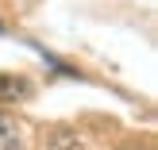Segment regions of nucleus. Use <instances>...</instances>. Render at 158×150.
Segmentation results:
<instances>
[{
    "label": "nucleus",
    "instance_id": "f03ea898",
    "mask_svg": "<svg viewBox=\"0 0 158 150\" xmlns=\"http://www.w3.org/2000/svg\"><path fill=\"white\" fill-rule=\"evenodd\" d=\"M0 150H23V127L8 112H0Z\"/></svg>",
    "mask_w": 158,
    "mask_h": 150
},
{
    "label": "nucleus",
    "instance_id": "20e7f679",
    "mask_svg": "<svg viewBox=\"0 0 158 150\" xmlns=\"http://www.w3.org/2000/svg\"><path fill=\"white\" fill-rule=\"evenodd\" d=\"M0 31H4V23H0Z\"/></svg>",
    "mask_w": 158,
    "mask_h": 150
},
{
    "label": "nucleus",
    "instance_id": "7ed1b4c3",
    "mask_svg": "<svg viewBox=\"0 0 158 150\" xmlns=\"http://www.w3.org/2000/svg\"><path fill=\"white\" fill-rule=\"evenodd\" d=\"M50 150H81V143H77L73 135H58V139L50 143Z\"/></svg>",
    "mask_w": 158,
    "mask_h": 150
},
{
    "label": "nucleus",
    "instance_id": "f257e3e1",
    "mask_svg": "<svg viewBox=\"0 0 158 150\" xmlns=\"http://www.w3.org/2000/svg\"><path fill=\"white\" fill-rule=\"evenodd\" d=\"M27 96H31V81L23 73H0V104H15Z\"/></svg>",
    "mask_w": 158,
    "mask_h": 150
}]
</instances>
